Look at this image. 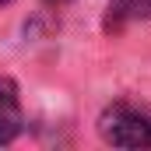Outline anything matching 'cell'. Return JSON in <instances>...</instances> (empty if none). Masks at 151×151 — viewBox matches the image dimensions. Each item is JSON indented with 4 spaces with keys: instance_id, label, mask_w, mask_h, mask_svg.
Returning <instances> with one entry per match:
<instances>
[{
    "instance_id": "3",
    "label": "cell",
    "mask_w": 151,
    "mask_h": 151,
    "mask_svg": "<svg viewBox=\"0 0 151 151\" xmlns=\"http://www.w3.org/2000/svg\"><path fill=\"white\" fill-rule=\"evenodd\" d=\"M0 119H21L18 84H14L11 77H0Z\"/></svg>"
},
{
    "instance_id": "2",
    "label": "cell",
    "mask_w": 151,
    "mask_h": 151,
    "mask_svg": "<svg viewBox=\"0 0 151 151\" xmlns=\"http://www.w3.org/2000/svg\"><path fill=\"white\" fill-rule=\"evenodd\" d=\"M151 14V0H109L106 7V32H123L130 21Z\"/></svg>"
},
{
    "instance_id": "5",
    "label": "cell",
    "mask_w": 151,
    "mask_h": 151,
    "mask_svg": "<svg viewBox=\"0 0 151 151\" xmlns=\"http://www.w3.org/2000/svg\"><path fill=\"white\" fill-rule=\"evenodd\" d=\"M46 4H56V7H60V4H67V0H46Z\"/></svg>"
},
{
    "instance_id": "1",
    "label": "cell",
    "mask_w": 151,
    "mask_h": 151,
    "mask_svg": "<svg viewBox=\"0 0 151 151\" xmlns=\"http://www.w3.org/2000/svg\"><path fill=\"white\" fill-rule=\"evenodd\" d=\"M99 134L113 148H151V119L127 106H113L99 116Z\"/></svg>"
},
{
    "instance_id": "6",
    "label": "cell",
    "mask_w": 151,
    "mask_h": 151,
    "mask_svg": "<svg viewBox=\"0 0 151 151\" xmlns=\"http://www.w3.org/2000/svg\"><path fill=\"white\" fill-rule=\"evenodd\" d=\"M0 4H7V0H0Z\"/></svg>"
},
{
    "instance_id": "4",
    "label": "cell",
    "mask_w": 151,
    "mask_h": 151,
    "mask_svg": "<svg viewBox=\"0 0 151 151\" xmlns=\"http://www.w3.org/2000/svg\"><path fill=\"white\" fill-rule=\"evenodd\" d=\"M21 134V119H0V144H11Z\"/></svg>"
}]
</instances>
